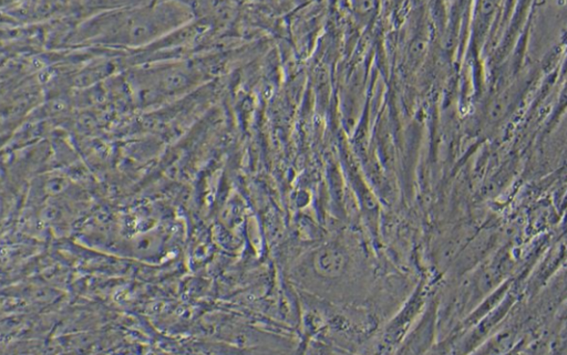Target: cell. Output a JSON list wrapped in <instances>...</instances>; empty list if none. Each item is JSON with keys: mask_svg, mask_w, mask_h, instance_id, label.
<instances>
[{"mask_svg": "<svg viewBox=\"0 0 567 355\" xmlns=\"http://www.w3.org/2000/svg\"><path fill=\"white\" fill-rule=\"evenodd\" d=\"M198 77L195 68L185 64L151 69L142 74L137 88L142 89V96L147 94L161 96L179 89H188Z\"/></svg>", "mask_w": 567, "mask_h": 355, "instance_id": "6da1fadb", "label": "cell"}, {"mask_svg": "<svg viewBox=\"0 0 567 355\" xmlns=\"http://www.w3.org/2000/svg\"><path fill=\"white\" fill-rule=\"evenodd\" d=\"M346 265L344 254L337 248H327L318 257L319 271L325 276L336 277L344 270Z\"/></svg>", "mask_w": 567, "mask_h": 355, "instance_id": "7a4b0ae2", "label": "cell"}]
</instances>
